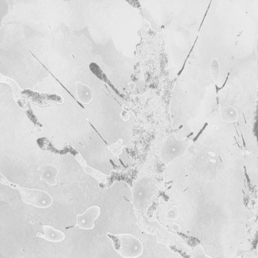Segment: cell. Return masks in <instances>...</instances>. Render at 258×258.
<instances>
[{
  "instance_id": "obj_1",
  "label": "cell",
  "mask_w": 258,
  "mask_h": 258,
  "mask_svg": "<svg viewBox=\"0 0 258 258\" xmlns=\"http://www.w3.org/2000/svg\"><path fill=\"white\" fill-rule=\"evenodd\" d=\"M16 189L20 191L21 199L27 205L38 207L47 208L53 203V199L49 194L41 189L23 188L18 185H15Z\"/></svg>"
},
{
  "instance_id": "obj_3",
  "label": "cell",
  "mask_w": 258,
  "mask_h": 258,
  "mask_svg": "<svg viewBox=\"0 0 258 258\" xmlns=\"http://www.w3.org/2000/svg\"><path fill=\"white\" fill-rule=\"evenodd\" d=\"M42 229L43 233H38L36 236L44 238L48 241L52 242V243H60L66 238L64 232L59 230H56L52 226H43Z\"/></svg>"
},
{
  "instance_id": "obj_2",
  "label": "cell",
  "mask_w": 258,
  "mask_h": 258,
  "mask_svg": "<svg viewBox=\"0 0 258 258\" xmlns=\"http://www.w3.org/2000/svg\"><path fill=\"white\" fill-rule=\"evenodd\" d=\"M100 215V208L95 205L87 209L82 214L77 216V224L75 226H78L80 229L91 230L95 227V221L99 218Z\"/></svg>"
},
{
  "instance_id": "obj_4",
  "label": "cell",
  "mask_w": 258,
  "mask_h": 258,
  "mask_svg": "<svg viewBox=\"0 0 258 258\" xmlns=\"http://www.w3.org/2000/svg\"><path fill=\"white\" fill-rule=\"evenodd\" d=\"M46 169H45V167L40 168V169L42 170V179H46L47 177H48V179H47L46 181L48 183V184L50 185H56V179L52 177V175L56 176L58 174V170L56 169V167H53V169H52L51 167H46Z\"/></svg>"
}]
</instances>
